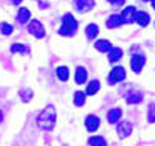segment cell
Wrapping results in <instances>:
<instances>
[{"label":"cell","instance_id":"obj_1","mask_svg":"<svg viewBox=\"0 0 155 146\" xmlns=\"http://www.w3.org/2000/svg\"><path fill=\"white\" fill-rule=\"evenodd\" d=\"M54 124H56V109L50 104L37 117V126L45 131H51L54 127Z\"/></svg>","mask_w":155,"mask_h":146},{"label":"cell","instance_id":"obj_2","mask_svg":"<svg viewBox=\"0 0 155 146\" xmlns=\"http://www.w3.org/2000/svg\"><path fill=\"white\" fill-rule=\"evenodd\" d=\"M76 30H78V22L74 20V17L71 14H65L62 19V26H61L59 33L62 36H71L76 33Z\"/></svg>","mask_w":155,"mask_h":146},{"label":"cell","instance_id":"obj_3","mask_svg":"<svg viewBox=\"0 0 155 146\" xmlns=\"http://www.w3.org/2000/svg\"><path fill=\"white\" fill-rule=\"evenodd\" d=\"M124 78H126V70L123 67H115L109 75V84L121 83V81H124Z\"/></svg>","mask_w":155,"mask_h":146},{"label":"cell","instance_id":"obj_4","mask_svg":"<svg viewBox=\"0 0 155 146\" xmlns=\"http://www.w3.org/2000/svg\"><path fill=\"white\" fill-rule=\"evenodd\" d=\"M28 30H30V33L34 36V37H44L45 36V28L42 26V23L39 22V20H31L30 22V25H28Z\"/></svg>","mask_w":155,"mask_h":146},{"label":"cell","instance_id":"obj_5","mask_svg":"<svg viewBox=\"0 0 155 146\" xmlns=\"http://www.w3.org/2000/svg\"><path fill=\"white\" fill-rule=\"evenodd\" d=\"M144 62H146V58L141 56V55H134L132 56V61H130V67L135 73H140L141 69L144 67Z\"/></svg>","mask_w":155,"mask_h":146},{"label":"cell","instance_id":"obj_6","mask_svg":"<svg viewBox=\"0 0 155 146\" xmlns=\"http://www.w3.org/2000/svg\"><path fill=\"white\" fill-rule=\"evenodd\" d=\"M135 14H137V9L135 6H127L123 12H121V20L123 23H130L135 20Z\"/></svg>","mask_w":155,"mask_h":146},{"label":"cell","instance_id":"obj_7","mask_svg":"<svg viewBox=\"0 0 155 146\" xmlns=\"http://www.w3.org/2000/svg\"><path fill=\"white\" fill-rule=\"evenodd\" d=\"M118 135H120V138H126V137H129L132 134V124L129 123V121H121L120 124H118Z\"/></svg>","mask_w":155,"mask_h":146},{"label":"cell","instance_id":"obj_8","mask_svg":"<svg viewBox=\"0 0 155 146\" xmlns=\"http://www.w3.org/2000/svg\"><path fill=\"white\" fill-rule=\"evenodd\" d=\"M74 5H76V8L79 9L81 12H87V11H90V9H93L95 0H76Z\"/></svg>","mask_w":155,"mask_h":146},{"label":"cell","instance_id":"obj_9","mask_svg":"<svg viewBox=\"0 0 155 146\" xmlns=\"http://www.w3.org/2000/svg\"><path fill=\"white\" fill-rule=\"evenodd\" d=\"M85 127H87V131H90V132H95V131L99 127V118L95 117V115H88V117L85 118Z\"/></svg>","mask_w":155,"mask_h":146},{"label":"cell","instance_id":"obj_10","mask_svg":"<svg viewBox=\"0 0 155 146\" xmlns=\"http://www.w3.org/2000/svg\"><path fill=\"white\" fill-rule=\"evenodd\" d=\"M121 115H123L121 109H112V110L107 114V120H109V123L115 124V123H118V121H120Z\"/></svg>","mask_w":155,"mask_h":146},{"label":"cell","instance_id":"obj_11","mask_svg":"<svg viewBox=\"0 0 155 146\" xmlns=\"http://www.w3.org/2000/svg\"><path fill=\"white\" fill-rule=\"evenodd\" d=\"M74 81L78 84H84L87 81V70L84 67H78L76 69V76H74Z\"/></svg>","mask_w":155,"mask_h":146},{"label":"cell","instance_id":"obj_12","mask_svg":"<svg viewBox=\"0 0 155 146\" xmlns=\"http://www.w3.org/2000/svg\"><path fill=\"white\" fill-rule=\"evenodd\" d=\"M95 47H96V50L101 51V53H107V51L112 48V44H110L109 41H106V39H101V41H96V42H95Z\"/></svg>","mask_w":155,"mask_h":146},{"label":"cell","instance_id":"obj_13","mask_svg":"<svg viewBox=\"0 0 155 146\" xmlns=\"http://www.w3.org/2000/svg\"><path fill=\"white\" fill-rule=\"evenodd\" d=\"M135 20L138 22V25L146 26V25L150 22V17H149L147 12H138V11H137V14H135Z\"/></svg>","mask_w":155,"mask_h":146},{"label":"cell","instance_id":"obj_14","mask_svg":"<svg viewBox=\"0 0 155 146\" xmlns=\"http://www.w3.org/2000/svg\"><path fill=\"white\" fill-rule=\"evenodd\" d=\"M121 56H123V50H121V48H110V50H109V61H110L112 64L116 62Z\"/></svg>","mask_w":155,"mask_h":146},{"label":"cell","instance_id":"obj_15","mask_svg":"<svg viewBox=\"0 0 155 146\" xmlns=\"http://www.w3.org/2000/svg\"><path fill=\"white\" fill-rule=\"evenodd\" d=\"M98 33H99V28H98V25H95V23L88 25L87 28H85V34H87L88 39H95L98 36Z\"/></svg>","mask_w":155,"mask_h":146},{"label":"cell","instance_id":"obj_16","mask_svg":"<svg viewBox=\"0 0 155 146\" xmlns=\"http://www.w3.org/2000/svg\"><path fill=\"white\" fill-rule=\"evenodd\" d=\"M141 100H143V93H141V92H132V93L127 97L129 104H138V103H141Z\"/></svg>","mask_w":155,"mask_h":146},{"label":"cell","instance_id":"obj_17","mask_svg":"<svg viewBox=\"0 0 155 146\" xmlns=\"http://www.w3.org/2000/svg\"><path fill=\"white\" fill-rule=\"evenodd\" d=\"M30 16H31V12L27 9V8H20V11H19V14H17V22H20V23H25L28 19H30Z\"/></svg>","mask_w":155,"mask_h":146},{"label":"cell","instance_id":"obj_18","mask_svg":"<svg viewBox=\"0 0 155 146\" xmlns=\"http://www.w3.org/2000/svg\"><path fill=\"white\" fill-rule=\"evenodd\" d=\"M121 23H123V20H121V16H118V14L110 16L109 20H107V26H109V28H115V26H118Z\"/></svg>","mask_w":155,"mask_h":146},{"label":"cell","instance_id":"obj_19","mask_svg":"<svg viewBox=\"0 0 155 146\" xmlns=\"http://www.w3.org/2000/svg\"><path fill=\"white\" fill-rule=\"evenodd\" d=\"M88 144H90V146H107L106 140L102 138V137H99V135H96V137H90Z\"/></svg>","mask_w":155,"mask_h":146},{"label":"cell","instance_id":"obj_20","mask_svg":"<svg viewBox=\"0 0 155 146\" xmlns=\"http://www.w3.org/2000/svg\"><path fill=\"white\" fill-rule=\"evenodd\" d=\"M99 86H101V84H99V81H96V79H95V81H92V83L88 84L87 90H85V92H87V95H95L96 92L99 90Z\"/></svg>","mask_w":155,"mask_h":146},{"label":"cell","instance_id":"obj_21","mask_svg":"<svg viewBox=\"0 0 155 146\" xmlns=\"http://www.w3.org/2000/svg\"><path fill=\"white\" fill-rule=\"evenodd\" d=\"M19 97H20V100H22L23 103H28V101L33 98V92H31L30 89H23V90L19 92Z\"/></svg>","mask_w":155,"mask_h":146},{"label":"cell","instance_id":"obj_22","mask_svg":"<svg viewBox=\"0 0 155 146\" xmlns=\"http://www.w3.org/2000/svg\"><path fill=\"white\" fill-rule=\"evenodd\" d=\"M56 75H58V78L61 79V81H67L68 79V69L67 67H58Z\"/></svg>","mask_w":155,"mask_h":146},{"label":"cell","instance_id":"obj_23","mask_svg":"<svg viewBox=\"0 0 155 146\" xmlns=\"http://www.w3.org/2000/svg\"><path fill=\"white\" fill-rule=\"evenodd\" d=\"M11 51H12V53H30V48H28L27 45L14 44V45H11Z\"/></svg>","mask_w":155,"mask_h":146},{"label":"cell","instance_id":"obj_24","mask_svg":"<svg viewBox=\"0 0 155 146\" xmlns=\"http://www.w3.org/2000/svg\"><path fill=\"white\" fill-rule=\"evenodd\" d=\"M74 104L76 106H84L85 104V93H82V92H76L74 93Z\"/></svg>","mask_w":155,"mask_h":146},{"label":"cell","instance_id":"obj_25","mask_svg":"<svg viewBox=\"0 0 155 146\" xmlns=\"http://www.w3.org/2000/svg\"><path fill=\"white\" fill-rule=\"evenodd\" d=\"M147 120L149 123H155V104H149V110H147Z\"/></svg>","mask_w":155,"mask_h":146},{"label":"cell","instance_id":"obj_26","mask_svg":"<svg viewBox=\"0 0 155 146\" xmlns=\"http://www.w3.org/2000/svg\"><path fill=\"white\" fill-rule=\"evenodd\" d=\"M0 31H2V34H5V36H8V34H11L12 33V25H9V23H0Z\"/></svg>","mask_w":155,"mask_h":146},{"label":"cell","instance_id":"obj_27","mask_svg":"<svg viewBox=\"0 0 155 146\" xmlns=\"http://www.w3.org/2000/svg\"><path fill=\"white\" fill-rule=\"evenodd\" d=\"M110 3H112V5H115V6H121V5L124 3V0H112Z\"/></svg>","mask_w":155,"mask_h":146},{"label":"cell","instance_id":"obj_28","mask_svg":"<svg viewBox=\"0 0 155 146\" xmlns=\"http://www.w3.org/2000/svg\"><path fill=\"white\" fill-rule=\"evenodd\" d=\"M11 2H12V3H14V5H19V3L22 2V0H11Z\"/></svg>","mask_w":155,"mask_h":146},{"label":"cell","instance_id":"obj_29","mask_svg":"<svg viewBox=\"0 0 155 146\" xmlns=\"http://www.w3.org/2000/svg\"><path fill=\"white\" fill-rule=\"evenodd\" d=\"M3 121V114H2V110H0V123Z\"/></svg>","mask_w":155,"mask_h":146},{"label":"cell","instance_id":"obj_30","mask_svg":"<svg viewBox=\"0 0 155 146\" xmlns=\"http://www.w3.org/2000/svg\"><path fill=\"white\" fill-rule=\"evenodd\" d=\"M150 2H152V6L155 8V0H150Z\"/></svg>","mask_w":155,"mask_h":146},{"label":"cell","instance_id":"obj_31","mask_svg":"<svg viewBox=\"0 0 155 146\" xmlns=\"http://www.w3.org/2000/svg\"><path fill=\"white\" fill-rule=\"evenodd\" d=\"M109 2H112V0H109Z\"/></svg>","mask_w":155,"mask_h":146}]
</instances>
